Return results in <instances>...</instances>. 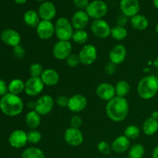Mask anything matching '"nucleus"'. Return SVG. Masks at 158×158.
<instances>
[{
  "label": "nucleus",
  "mask_w": 158,
  "mask_h": 158,
  "mask_svg": "<svg viewBox=\"0 0 158 158\" xmlns=\"http://www.w3.org/2000/svg\"><path fill=\"white\" fill-rule=\"evenodd\" d=\"M106 114L108 118L112 121H123L129 114V103L127 100L116 96L106 103Z\"/></svg>",
  "instance_id": "obj_1"
},
{
  "label": "nucleus",
  "mask_w": 158,
  "mask_h": 158,
  "mask_svg": "<svg viewBox=\"0 0 158 158\" xmlns=\"http://www.w3.org/2000/svg\"><path fill=\"white\" fill-rule=\"evenodd\" d=\"M24 103L19 96L8 93L0 99V110L8 117H16L22 114Z\"/></svg>",
  "instance_id": "obj_2"
},
{
  "label": "nucleus",
  "mask_w": 158,
  "mask_h": 158,
  "mask_svg": "<svg viewBox=\"0 0 158 158\" xmlns=\"http://www.w3.org/2000/svg\"><path fill=\"white\" fill-rule=\"evenodd\" d=\"M137 94L143 100H151L158 94V78L154 75L143 77L137 84Z\"/></svg>",
  "instance_id": "obj_3"
},
{
  "label": "nucleus",
  "mask_w": 158,
  "mask_h": 158,
  "mask_svg": "<svg viewBox=\"0 0 158 158\" xmlns=\"http://www.w3.org/2000/svg\"><path fill=\"white\" fill-rule=\"evenodd\" d=\"M55 35L59 40L69 41L72 40L73 34V27L71 22L65 17L59 18L56 21L55 24Z\"/></svg>",
  "instance_id": "obj_4"
},
{
  "label": "nucleus",
  "mask_w": 158,
  "mask_h": 158,
  "mask_svg": "<svg viewBox=\"0 0 158 158\" xmlns=\"http://www.w3.org/2000/svg\"><path fill=\"white\" fill-rule=\"evenodd\" d=\"M108 12V6L103 0H94L90 2L86 9V12L89 18L96 19H101L106 15Z\"/></svg>",
  "instance_id": "obj_5"
},
{
  "label": "nucleus",
  "mask_w": 158,
  "mask_h": 158,
  "mask_svg": "<svg viewBox=\"0 0 158 158\" xmlns=\"http://www.w3.org/2000/svg\"><path fill=\"white\" fill-rule=\"evenodd\" d=\"M80 63L86 66L93 64L97 60L98 52L95 46L92 44H86L82 47L79 52Z\"/></svg>",
  "instance_id": "obj_6"
},
{
  "label": "nucleus",
  "mask_w": 158,
  "mask_h": 158,
  "mask_svg": "<svg viewBox=\"0 0 158 158\" xmlns=\"http://www.w3.org/2000/svg\"><path fill=\"white\" fill-rule=\"evenodd\" d=\"M55 101L52 96L45 94L41 96L35 101V110L41 116H46L50 114L53 110Z\"/></svg>",
  "instance_id": "obj_7"
},
{
  "label": "nucleus",
  "mask_w": 158,
  "mask_h": 158,
  "mask_svg": "<svg viewBox=\"0 0 158 158\" xmlns=\"http://www.w3.org/2000/svg\"><path fill=\"white\" fill-rule=\"evenodd\" d=\"M52 52L56 60H66L72 53V44L69 41L58 40L52 47Z\"/></svg>",
  "instance_id": "obj_8"
},
{
  "label": "nucleus",
  "mask_w": 158,
  "mask_h": 158,
  "mask_svg": "<svg viewBox=\"0 0 158 158\" xmlns=\"http://www.w3.org/2000/svg\"><path fill=\"white\" fill-rule=\"evenodd\" d=\"M90 29L95 36L100 39H106L110 36L111 29L109 23L104 19H96L91 23Z\"/></svg>",
  "instance_id": "obj_9"
},
{
  "label": "nucleus",
  "mask_w": 158,
  "mask_h": 158,
  "mask_svg": "<svg viewBox=\"0 0 158 158\" xmlns=\"http://www.w3.org/2000/svg\"><path fill=\"white\" fill-rule=\"evenodd\" d=\"M44 86V83L40 77H30L25 82L24 92L29 97H36L43 92Z\"/></svg>",
  "instance_id": "obj_10"
},
{
  "label": "nucleus",
  "mask_w": 158,
  "mask_h": 158,
  "mask_svg": "<svg viewBox=\"0 0 158 158\" xmlns=\"http://www.w3.org/2000/svg\"><path fill=\"white\" fill-rule=\"evenodd\" d=\"M9 143L15 149L23 148L27 144V133L23 130H15L10 134L9 137Z\"/></svg>",
  "instance_id": "obj_11"
},
{
  "label": "nucleus",
  "mask_w": 158,
  "mask_h": 158,
  "mask_svg": "<svg viewBox=\"0 0 158 158\" xmlns=\"http://www.w3.org/2000/svg\"><path fill=\"white\" fill-rule=\"evenodd\" d=\"M64 140L69 146L78 147L83 142V133L80 129L70 127L65 131Z\"/></svg>",
  "instance_id": "obj_12"
},
{
  "label": "nucleus",
  "mask_w": 158,
  "mask_h": 158,
  "mask_svg": "<svg viewBox=\"0 0 158 158\" xmlns=\"http://www.w3.org/2000/svg\"><path fill=\"white\" fill-rule=\"evenodd\" d=\"M87 99L82 94H74L69 97L67 108L73 113H80L86 109Z\"/></svg>",
  "instance_id": "obj_13"
},
{
  "label": "nucleus",
  "mask_w": 158,
  "mask_h": 158,
  "mask_svg": "<svg viewBox=\"0 0 158 158\" xmlns=\"http://www.w3.org/2000/svg\"><path fill=\"white\" fill-rule=\"evenodd\" d=\"M36 34L41 40H49L55 35V26L52 21L41 20L36 27Z\"/></svg>",
  "instance_id": "obj_14"
},
{
  "label": "nucleus",
  "mask_w": 158,
  "mask_h": 158,
  "mask_svg": "<svg viewBox=\"0 0 158 158\" xmlns=\"http://www.w3.org/2000/svg\"><path fill=\"white\" fill-rule=\"evenodd\" d=\"M0 38H1V40L4 44L11 46L12 48L18 46V45H20L22 40L20 34L13 29H4L2 32Z\"/></svg>",
  "instance_id": "obj_15"
},
{
  "label": "nucleus",
  "mask_w": 158,
  "mask_h": 158,
  "mask_svg": "<svg viewBox=\"0 0 158 158\" xmlns=\"http://www.w3.org/2000/svg\"><path fill=\"white\" fill-rule=\"evenodd\" d=\"M38 13L42 20L52 21L56 15V8L51 2L45 1L39 7Z\"/></svg>",
  "instance_id": "obj_16"
},
{
  "label": "nucleus",
  "mask_w": 158,
  "mask_h": 158,
  "mask_svg": "<svg viewBox=\"0 0 158 158\" xmlns=\"http://www.w3.org/2000/svg\"><path fill=\"white\" fill-rule=\"evenodd\" d=\"M96 94L100 100L108 102L116 97L115 88L111 83H102L97 86Z\"/></svg>",
  "instance_id": "obj_17"
},
{
  "label": "nucleus",
  "mask_w": 158,
  "mask_h": 158,
  "mask_svg": "<svg viewBox=\"0 0 158 158\" xmlns=\"http://www.w3.org/2000/svg\"><path fill=\"white\" fill-rule=\"evenodd\" d=\"M120 8L122 13L128 18H132L139 14L140 3L138 0H120Z\"/></svg>",
  "instance_id": "obj_18"
},
{
  "label": "nucleus",
  "mask_w": 158,
  "mask_h": 158,
  "mask_svg": "<svg viewBox=\"0 0 158 158\" xmlns=\"http://www.w3.org/2000/svg\"><path fill=\"white\" fill-rule=\"evenodd\" d=\"M127 58V49L123 45L117 44L111 49L109 52L110 62L117 66L125 61Z\"/></svg>",
  "instance_id": "obj_19"
},
{
  "label": "nucleus",
  "mask_w": 158,
  "mask_h": 158,
  "mask_svg": "<svg viewBox=\"0 0 158 158\" xmlns=\"http://www.w3.org/2000/svg\"><path fill=\"white\" fill-rule=\"evenodd\" d=\"M71 24L75 30L84 29L89 22V17L86 11L78 10L73 15Z\"/></svg>",
  "instance_id": "obj_20"
},
{
  "label": "nucleus",
  "mask_w": 158,
  "mask_h": 158,
  "mask_svg": "<svg viewBox=\"0 0 158 158\" xmlns=\"http://www.w3.org/2000/svg\"><path fill=\"white\" fill-rule=\"evenodd\" d=\"M130 148H131V141L124 135L116 137L111 144L112 151L117 154H123L127 152Z\"/></svg>",
  "instance_id": "obj_21"
},
{
  "label": "nucleus",
  "mask_w": 158,
  "mask_h": 158,
  "mask_svg": "<svg viewBox=\"0 0 158 158\" xmlns=\"http://www.w3.org/2000/svg\"><path fill=\"white\" fill-rule=\"evenodd\" d=\"M40 78L45 86H53L58 84L60 81V74L54 69L49 68L44 69Z\"/></svg>",
  "instance_id": "obj_22"
},
{
  "label": "nucleus",
  "mask_w": 158,
  "mask_h": 158,
  "mask_svg": "<svg viewBox=\"0 0 158 158\" xmlns=\"http://www.w3.org/2000/svg\"><path fill=\"white\" fill-rule=\"evenodd\" d=\"M131 24L132 27L136 30H145L149 26V21L145 15L137 14L131 18Z\"/></svg>",
  "instance_id": "obj_23"
},
{
  "label": "nucleus",
  "mask_w": 158,
  "mask_h": 158,
  "mask_svg": "<svg viewBox=\"0 0 158 158\" xmlns=\"http://www.w3.org/2000/svg\"><path fill=\"white\" fill-rule=\"evenodd\" d=\"M26 125L32 130H36L41 123V115L35 110H29L25 118Z\"/></svg>",
  "instance_id": "obj_24"
},
{
  "label": "nucleus",
  "mask_w": 158,
  "mask_h": 158,
  "mask_svg": "<svg viewBox=\"0 0 158 158\" xmlns=\"http://www.w3.org/2000/svg\"><path fill=\"white\" fill-rule=\"evenodd\" d=\"M23 20L26 26L32 28H36L41 21L38 12L32 9H29L25 12L23 15Z\"/></svg>",
  "instance_id": "obj_25"
},
{
  "label": "nucleus",
  "mask_w": 158,
  "mask_h": 158,
  "mask_svg": "<svg viewBox=\"0 0 158 158\" xmlns=\"http://www.w3.org/2000/svg\"><path fill=\"white\" fill-rule=\"evenodd\" d=\"M143 132L148 136H152L158 131V120L152 117L146 119L142 126Z\"/></svg>",
  "instance_id": "obj_26"
},
{
  "label": "nucleus",
  "mask_w": 158,
  "mask_h": 158,
  "mask_svg": "<svg viewBox=\"0 0 158 158\" xmlns=\"http://www.w3.org/2000/svg\"><path fill=\"white\" fill-rule=\"evenodd\" d=\"M9 94L19 96L25 91V82L21 79H13L8 85Z\"/></svg>",
  "instance_id": "obj_27"
},
{
  "label": "nucleus",
  "mask_w": 158,
  "mask_h": 158,
  "mask_svg": "<svg viewBox=\"0 0 158 158\" xmlns=\"http://www.w3.org/2000/svg\"><path fill=\"white\" fill-rule=\"evenodd\" d=\"M115 88L116 96L119 97H125L129 94L130 90H131V86L129 83L126 80H119L116 85L114 86Z\"/></svg>",
  "instance_id": "obj_28"
},
{
  "label": "nucleus",
  "mask_w": 158,
  "mask_h": 158,
  "mask_svg": "<svg viewBox=\"0 0 158 158\" xmlns=\"http://www.w3.org/2000/svg\"><path fill=\"white\" fill-rule=\"evenodd\" d=\"M21 158H46L43 151L35 147H30L23 151Z\"/></svg>",
  "instance_id": "obj_29"
},
{
  "label": "nucleus",
  "mask_w": 158,
  "mask_h": 158,
  "mask_svg": "<svg viewBox=\"0 0 158 158\" xmlns=\"http://www.w3.org/2000/svg\"><path fill=\"white\" fill-rule=\"evenodd\" d=\"M127 30L125 27L120 26H115L111 29L110 36L117 41H122L127 36Z\"/></svg>",
  "instance_id": "obj_30"
},
{
  "label": "nucleus",
  "mask_w": 158,
  "mask_h": 158,
  "mask_svg": "<svg viewBox=\"0 0 158 158\" xmlns=\"http://www.w3.org/2000/svg\"><path fill=\"white\" fill-rule=\"evenodd\" d=\"M72 40L77 44L86 45L88 40H89V35H88V32L85 29L74 30Z\"/></svg>",
  "instance_id": "obj_31"
},
{
  "label": "nucleus",
  "mask_w": 158,
  "mask_h": 158,
  "mask_svg": "<svg viewBox=\"0 0 158 158\" xmlns=\"http://www.w3.org/2000/svg\"><path fill=\"white\" fill-rule=\"evenodd\" d=\"M145 154V148L140 143L132 145L128 150V158H143Z\"/></svg>",
  "instance_id": "obj_32"
},
{
  "label": "nucleus",
  "mask_w": 158,
  "mask_h": 158,
  "mask_svg": "<svg viewBox=\"0 0 158 158\" xmlns=\"http://www.w3.org/2000/svg\"><path fill=\"white\" fill-rule=\"evenodd\" d=\"M140 130L136 125H129L127 127L123 132V135L129 140H135L140 136Z\"/></svg>",
  "instance_id": "obj_33"
},
{
  "label": "nucleus",
  "mask_w": 158,
  "mask_h": 158,
  "mask_svg": "<svg viewBox=\"0 0 158 158\" xmlns=\"http://www.w3.org/2000/svg\"><path fill=\"white\" fill-rule=\"evenodd\" d=\"M44 71L43 65L39 63H32L29 66V74L31 77H40Z\"/></svg>",
  "instance_id": "obj_34"
},
{
  "label": "nucleus",
  "mask_w": 158,
  "mask_h": 158,
  "mask_svg": "<svg viewBox=\"0 0 158 158\" xmlns=\"http://www.w3.org/2000/svg\"><path fill=\"white\" fill-rule=\"evenodd\" d=\"M28 142L33 144L39 143L42 140V134L40 131L36 130H31L27 133Z\"/></svg>",
  "instance_id": "obj_35"
},
{
  "label": "nucleus",
  "mask_w": 158,
  "mask_h": 158,
  "mask_svg": "<svg viewBox=\"0 0 158 158\" xmlns=\"http://www.w3.org/2000/svg\"><path fill=\"white\" fill-rule=\"evenodd\" d=\"M66 63L67 66H69L71 68H76L79 66L80 63V57H79L78 54L76 53H71L67 59L66 60Z\"/></svg>",
  "instance_id": "obj_36"
},
{
  "label": "nucleus",
  "mask_w": 158,
  "mask_h": 158,
  "mask_svg": "<svg viewBox=\"0 0 158 158\" xmlns=\"http://www.w3.org/2000/svg\"><path fill=\"white\" fill-rule=\"evenodd\" d=\"M97 149L103 155H110L112 151L111 146L106 141L102 140L97 145Z\"/></svg>",
  "instance_id": "obj_37"
},
{
  "label": "nucleus",
  "mask_w": 158,
  "mask_h": 158,
  "mask_svg": "<svg viewBox=\"0 0 158 158\" xmlns=\"http://www.w3.org/2000/svg\"><path fill=\"white\" fill-rule=\"evenodd\" d=\"M12 55L16 59H23L26 55V50L23 46L18 45L12 48Z\"/></svg>",
  "instance_id": "obj_38"
},
{
  "label": "nucleus",
  "mask_w": 158,
  "mask_h": 158,
  "mask_svg": "<svg viewBox=\"0 0 158 158\" xmlns=\"http://www.w3.org/2000/svg\"><path fill=\"white\" fill-rule=\"evenodd\" d=\"M83 124V120L79 115H75L70 119V127L77 129H80Z\"/></svg>",
  "instance_id": "obj_39"
},
{
  "label": "nucleus",
  "mask_w": 158,
  "mask_h": 158,
  "mask_svg": "<svg viewBox=\"0 0 158 158\" xmlns=\"http://www.w3.org/2000/svg\"><path fill=\"white\" fill-rule=\"evenodd\" d=\"M69 97L65 95H60L56 99V103L60 107H67Z\"/></svg>",
  "instance_id": "obj_40"
},
{
  "label": "nucleus",
  "mask_w": 158,
  "mask_h": 158,
  "mask_svg": "<svg viewBox=\"0 0 158 158\" xmlns=\"http://www.w3.org/2000/svg\"><path fill=\"white\" fill-rule=\"evenodd\" d=\"M116 70H117V65L114 63L109 62L106 63L104 66V71L107 75H114L115 73Z\"/></svg>",
  "instance_id": "obj_41"
},
{
  "label": "nucleus",
  "mask_w": 158,
  "mask_h": 158,
  "mask_svg": "<svg viewBox=\"0 0 158 158\" xmlns=\"http://www.w3.org/2000/svg\"><path fill=\"white\" fill-rule=\"evenodd\" d=\"M128 17L127 15H125L124 14H120L116 19V23H117V26H120L125 27L127 24L128 23Z\"/></svg>",
  "instance_id": "obj_42"
},
{
  "label": "nucleus",
  "mask_w": 158,
  "mask_h": 158,
  "mask_svg": "<svg viewBox=\"0 0 158 158\" xmlns=\"http://www.w3.org/2000/svg\"><path fill=\"white\" fill-rule=\"evenodd\" d=\"M89 3V0H73V4L76 7L80 9V10L86 9Z\"/></svg>",
  "instance_id": "obj_43"
},
{
  "label": "nucleus",
  "mask_w": 158,
  "mask_h": 158,
  "mask_svg": "<svg viewBox=\"0 0 158 158\" xmlns=\"http://www.w3.org/2000/svg\"><path fill=\"white\" fill-rule=\"evenodd\" d=\"M9 93L8 85L3 80L0 79V97H3Z\"/></svg>",
  "instance_id": "obj_44"
},
{
  "label": "nucleus",
  "mask_w": 158,
  "mask_h": 158,
  "mask_svg": "<svg viewBox=\"0 0 158 158\" xmlns=\"http://www.w3.org/2000/svg\"><path fill=\"white\" fill-rule=\"evenodd\" d=\"M27 106L30 110H35V102L34 101H29V103H27Z\"/></svg>",
  "instance_id": "obj_45"
},
{
  "label": "nucleus",
  "mask_w": 158,
  "mask_h": 158,
  "mask_svg": "<svg viewBox=\"0 0 158 158\" xmlns=\"http://www.w3.org/2000/svg\"><path fill=\"white\" fill-rule=\"evenodd\" d=\"M152 157L153 158H158V146L156 147L154 149L152 153Z\"/></svg>",
  "instance_id": "obj_46"
},
{
  "label": "nucleus",
  "mask_w": 158,
  "mask_h": 158,
  "mask_svg": "<svg viewBox=\"0 0 158 158\" xmlns=\"http://www.w3.org/2000/svg\"><path fill=\"white\" fill-rule=\"evenodd\" d=\"M151 117H152V118L158 120V111H154V112H153L152 114H151Z\"/></svg>",
  "instance_id": "obj_47"
},
{
  "label": "nucleus",
  "mask_w": 158,
  "mask_h": 158,
  "mask_svg": "<svg viewBox=\"0 0 158 158\" xmlns=\"http://www.w3.org/2000/svg\"><path fill=\"white\" fill-rule=\"evenodd\" d=\"M17 4H19V5H23L25 4V3L27 2V0H14Z\"/></svg>",
  "instance_id": "obj_48"
},
{
  "label": "nucleus",
  "mask_w": 158,
  "mask_h": 158,
  "mask_svg": "<svg viewBox=\"0 0 158 158\" xmlns=\"http://www.w3.org/2000/svg\"><path fill=\"white\" fill-rule=\"evenodd\" d=\"M153 65L154 66V67L157 68V69H158V58L156 59V60L153 62Z\"/></svg>",
  "instance_id": "obj_49"
},
{
  "label": "nucleus",
  "mask_w": 158,
  "mask_h": 158,
  "mask_svg": "<svg viewBox=\"0 0 158 158\" xmlns=\"http://www.w3.org/2000/svg\"><path fill=\"white\" fill-rule=\"evenodd\" d=\"M154 5L157 9H158V0H154Z\"/></svg>",
  "instance_id": "obj_50"
},
{
  "label": "nucleus",
  "mask_w": 158,
  "mask_h": 158,
  "mask_svg": "<svg viewBox=\"0 0 158 158\" xmlns=\"http://www.w3.org/2000/svg\"><path fill=\"white\" fill-rule=\"evenodd\" d=\"M149 71H150L149 68H145V69H143V72H149Z\"/></svg>",
  "instance_id": "obj_51"
},
{
  "label": "nucleus",
  "mask_w": 158,
  "mask_h": 158,
  "mask_svg": "<svg viewBox=\"0 0 158 158\" xmlns=\"http://www.w3.org/2000/svg\"><path fill=\"white\" fill-rule=\"evenodd\" d=\"M156 32H157V35H158V24L157 25V26H156Z\"/></svg>",
  "instance_id": "obj_52"
},
{
  "label": "nucleus",
  "mask_w": 158,
  "mask_h": 158,
  "mask_svg": "<svg viewBox=\"0 0 158 158\" xmlns=\"http://www.w3.org/2000/svg\"><path fill=\"white\" fill-rule=\"evenodd\" d=\"M36 1H39V2H43V1H45V0H36Z\"/></svg>",
  "instance_id": "obj_53"
}]
</instances>
